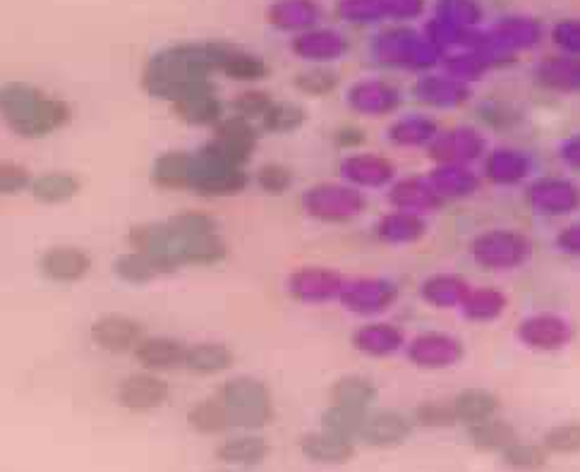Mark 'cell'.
<instances>
[{"mask_svg":"<svg viewBox=\"0 0 580 472\" xmlns=\"http://www.w3.org/2000/svg\"><path fill=\"white\" fill-rule=\"evenodd\" d=\"M230 43H176L156 53L142 75V87L154 99L178 104L204 91H216L212 75L222 72Z\"/></svg>","mask_w":580,"mask_h":472,"instance_id":"cell-1","label":"cell"},{"mask_svg":"<svg viewBox=\"0 0 580 472\" xmlns=\"http://www.w3.org/2000/svg\"><path fill=\"white\" fill-rule=\"evenodd\" d=\"M0 118L22 139H43L66 128L72 120V108L37 87L10 82L0 87Z\"/></svg>","mask_w":580,"mask_h":472,"instance_id":"cell-2","label":"cell"},{"mask_svg":"<svg viewBox=\"0 0 580 472\" xmlns=\"http://www.w3.org/2000/svg\"><path fill=\"white\" fill-rule=\"evenodd\" d=\"M218 399L226 405L233 430L259 432L274 417L272 391L257 376L235 374L224 382Z\"/></svg>","mask_w":580,"mask_h":472,"instance_id":"cell-3","label":"cell"},{"mask_svg":"<svg viewBox=\"0 0 580 472\" xmlns=\"http://www.w3.org/2000/svg\"><path fill=\"white\" fill-rule=\"evenodd\" d=\"M372 53L382 66L401 70H430L444 60V51L439 46L405 24L380 31L372 43Z\"/></svg>","mask_w":580,"mask_h":472,"instance_id":"cell-4","label":"cell"},{"mask_svg":"<svg viewBox=\"0 0 580 472\" xmlns=\"http://www.w3.org/2000/svg\"><path fill=\"white\" fill-rule=\"evenodd\" d=\"M303 209L320 224H351L365 214L367 199L348 183H320L303 193Z\"/></svg>","mask_w":580,"mask_h":472,"instance_id":"cell-5","label":"cell"},{"mask_svg":"<svg viewBox=\"0 0 580 472\" xmlns=\"http://www.w3.org/2000/svg\"><path fill=\"white\" fill-rule=\"evenodd\" d=\"M249 176L243 166L228 164L218 159L207 147H199L195 151L193 161V176H190V190L199 197L207 199H222V197H235L247 190Z\"/></svg>","mask_w":580,"mask_h":472,"instance_id":"cell-6","label":"cell"},{"mask_svg":"<svg viewBox=\"0 0 580 472\" xmlns=\"http://www.w3.org/2000/svg\"><path fill=\"white\" fill-rule=\"evenodd\" d=\"M470 255L482 266V269L490 272H507L515 269L530 259L532 245L523 233L515 230H488L480 233L478 238L470 243Z\"/></svg>","mask_w":580,"mask_h":472,"instance_id":"cell-7","label":"cell"},{"mask_svg":"<svg viewBox=\"0 0 580 472\" xmlns=\"http://www.w3.org/2000/svg\"><path fill=\"white\" fill-rule=\"evenodd\" d=\"M257 128L255 122H249L240 116H224L214 125V139L207 141V147L212 154H216L218 159H224L235 166H247L257 151Z\"/></svg>","mask_w":580,"mask_h":472,"instance_id":"cell-8","label":"cell"},{"mask_svg":"<svg viewBox=\"0 0 580 472\" xmlns=\"http://www.w3.org/2000/svg\"><path fill=\"white\" fill-rule=\"evenodd\" d=\"M346 278L341 272L328 269V266H301L286 278V291L297 303L305 305H324L338 301Z\"/></svg>","mask_w":580,"mask_h":472,"instance_id":"cell-9","label":"cell"},{"mask_svg":"<svg viewBox=\"0 0 580 472\" xmlns=\"http://www.w3.org/2000/svg\"><path fill=\"white\" fill-rule=\"evenodd\" d=\"M145 336H147L145 324L120 312L101 314V317L94 319L89 326L91 343L108 355L135 353V348L142 343Z\"/></svg>","mask_w":580,"mask_h":472,"instance_id":"cell-10","label":"cell"},{"mask_svg":"<svg viewBox=\"0 0 580 472\" xmlns=\"http://www.w3.org/2000/svg\"><path fill=\"white\" fill-rule=\"evenodd\" d=\"M399 297L396 283L386 278H355L346 281L338 303L348 312L357 314V317H377L384 314L389 307H394Z\"/></svg>","mask_w":580,"mask_h":472,"instance_id":"cell-11","label":"cell"},{"mask_svg":"<svg viewBox=\"0 0 580 472\" xmlns=\"http://www.w3.org/2000/svg\"><path fill=\"white\" fill-rule=\"evenodd\" d=\"M484 35H488V46L492 51L515 58V53L540 46L544 39V29L530 14H509V18H501L492 29L484 31Z\"/></svg>","mask_w":580,"mask_h":472,"instance_id":"cell-12","label":"cell"},{"mask_svg":"<svg viewBox=\"0 0 580 472\" xmlns=\"http://www.w3.org/2000/svg\"><path fill=\"white\" fill-rule=\"evenodd\" d=\"M91 266L94 262L89 252L77 245H53L43 249L37 262L39 274L58 286H72V283L85 281Z\"/></svg>","mask_w":580,"mask_h":472,"instance_id":"cell-13","label":"cell"},{"mask_svg":"<svg viewBox=\"0 0 580 472\" xmlns=\"http://www.w3.org/2000/svg\"><path fill=\"white\" fill-rule=\"evenodd\" d=\"M170 396V386L156 372H132L118 382L116 399L130 413H151L161 407Z\"/></svg>","mask_w":580,"mask_h":472,"instance_id":"cell-14","label":"cell"},{"mask_svg":"<svg viewBox=\"0 0 580 472\" xmlns=\"http://www.w3.org/2000/svg\"><path fill=\"white\" fill-rule=\"evenodd\" d=\"M465 348L459 338L442 332H427L405 343V357L420 370H446L459 365Z\"/></svg>","mask_w":580,"mask_h":472,"instance_id":"cell-15","label":"cell"},{"mask_svg":"<svg viewBox=\"0 0 580 472\" xmlns=\"http://www.w3.org/2000/svg\"><path fill=\"white\" fill-rule=\"evenodd\" d=\"M519 341L528 348L538 353H557L561 348H567L573 338V328L569 322H563L557 314L542 312L535 317H528L515 328Z\"/></svg>","mask_w":580,"mask_h":472,"instance_id":"cell-16","label":"cell"},{"mask_svg":"<svg viewBox=\"0 0 580 472\" xmlns=\"http://www.w3.org/2000/svg\"><path fill=\"white\" fill-rule=\"evenodd\" d=\"M528 204L542 216H569L580 207V190L561 178H540L528 185Z\"/></svg>","mask_w":580,"mask_h":472,"instance_id":"cell-17","label":"cell"},{"mask_svg":"<svg viewBox=\"0 0 580 472\" xmlns=\"http://www.w3.org/2000/svg\"><path fill=\"white\" fill-rule=\"evenodd\" d=\"M427 154L436 166H468L484 154V137L473 128H456L436 139L427 147Z\"/></svg>","mask_w":580,"mask_h":472,"instance_id":"cell-18","label":"cell"},{"mask_svg":"<svg viewBox=\"0 0 580 472\" xmlns=\"http://www.w3.org/2000/svg\"><path fill=\"white\" fill-rule=\"evenodd\" d=\"M341 178L357 190H367V187H386L396 183V168L382 154H351L348 159L341 161Z\"/></svg>","mask_w":580,"mask_h":472,"instance_id":"cell-19","label":"cell"},{"mask_svg":"<svg viewBox=\"0 0 580 472\" xmlns=\"http://www.w3.org/2000/svg\"><path fill=\"white\" fill-rule=\"evenodd\" d=\"M413 420L399 411H370L360 432V442L372 449L403 446L413 434Z\"/></svg>","mask_w":580,"mask_h":472,"instance_id":"cell-20","label":"cell"},{"mask_svg":"<svg viewBox=\"0 0 580 472\" xmlns=\"http://www.w3.org/2000/svg\"><path fill=\"white\" fill-rule=\"evenodd\" d=\"M348 106L360 116L384 118L401 106V91L382 80H360L348 89Z\"/></svg>","mask_w":580,"mask_h":472,"instance_id":"cell-21","label":"cell"},{"mask_svg":"<svg viewBox=\"0 0 580 472\" xmlns=\"http://www.w3.org/2000/svg\"><path fill=\"white\" fill-rule=\"evenodd\" d=\"M187 345L174 336H145L135 348V362L147 372H170L183 367Z\"/></svg>","mask_w":580,"mask_h":472,"instance_id":"cell-22","label":"cell"},{"mask_svg":"<svg viewBox=\"0 0 580 472\" xmlns=\"http://www.w3.org/2000/svg\"><path fill=\"white\" fill-rule=\"evenodd\" d=\"M293 53L315 66H326L348 53V39L334 29H307L293 41Z\"/></svg>","mask_w":580,"mask_h":472,"instance_id":"cell-23","label":"cell"},{"mask_svg":"<svg viewBox=\"0 0 580 472\" xmlns=\"http://www.w3.org/2000/svg\"><path fill=\"white\" fill-rule=\"evenodd\" d=\"M353 348L365 357H389L405 348V336L391 322H367L351 338Z\"/></svg>","mask_w":580,"mask_h":472,"instance_id":"cell-24","label":"cell"},{"mask_svg":"<svg viewBox=\"0 0 580 472\" xmlns=\"http://www.w3.org/2000/svg\"><path fill=\"white\" fill-rule=\"evenodd\" d=\"M301 451L309 463L326 465V468L346 465L355 459V444L348 442V439L336 436L326 430L307 432L301 439Z\"/></svg>","mask_w":580,"mask_h":472,"instance_id":"cell-25","label":"cell"},{"mask_svg":"<svg viewBox=\"0 0 580 472\" xmlns=\"http://www.w3.org/2000/svg\"><path fill=\"white\" fill-rule=\"evenodd\" d=\"M193 161L195 151H180L168 149L159 154L151 164V183L159 190H190V176H193Z\"/></svg>","mask_w":580,"mask_h":472,"instance_id":"cell-26","label":"cell"},{"mask_svg":"<svg viewBox=\"0 0 580 472\" xmlns=\"http://www.w3.org/2000/svg\"><path fill=\"white\" fill-rule=\"evenodd\" d=\"M415 99L432 108H456L468 104L470 85L444 75H425L415 85Z\"/></svg>","mask_w":580,"mask_h":472,"instance_id":"cell-27","label":"cell"},{"mask_svg":"<svg viewBox=\"0 0 580 472\" xmlns=\"http://www.w3.org/2000/svg\"><path fill=\"white\" fill-rule=\"evenodd\" d=\"M82 190V180L70 170H46L35 176L29 187V195L35 201L46 207H58V204L72 201Z\"/></svg>","mask_w":580,"mask_h":472,"instance_id":"cell-28","label":"cell"},{"mask_svg":"<svg viewBox=\"0 0 580 472\" xmlns=\"http://www.w3.org/2000/svg\"><path fill=\"white\" fill-rule=\"evenodd\" d=\"M389 201L394 204L396 209L413 212V214H420V216L425 212H434L444 204V199L436 195V190L430 185L427 178L396 180L389 190Z\"/></svg>","mask_w":580,"mask_h":472,"instance_id":"cell-29","label":"cell"},{"mask_svg":"<svg viewBox=\"0 0 580 472\" xmlns=\"http://www.w3.org/2000/svg\"><path fill=\"white\" fill-rule=\"evenodd\" d=\"M235 355L222 341H199L187 345L183 367L197 376H214L233 367Z\"/></svg>","mask_w":580,"mask_h":472,"instance_id":"cell-30","label":"cell"},{"mask_svg":"<svg viewBox=\"0 0 580 472\" xmlns=\"http://www.w3.org/2000/svg\"><path fill=\"white\" fill-rule=\"evenodd\" d=\"M266 455H269V442L257 432H243L238 436H230L216 449L218 463L233 468H255L264 463Z\"/></svg>","mask_w":580,"mask_h":472,"instance_id":"cell-31","label":"cell"},{"mask_svg":"<svg viewBox=\"0 0 580 472\" xmlns=\"http://www.w3.org/2000/svg\"><path fill=\"white\" fill-rule=\"evenodd\" d=\"M374 233H377V238L386 245H411L425 238L427 224L420 214L396 209L380 218L377 226H374Z\"/></svg>","mask_w":580,"mask_h":472,"instance_id":"cell-32","label":"cell"},{"mask_svg":"<svg viewBox=\"0 0 580 472\" xmlns=\"http://www.w3.org/2000/svg\"><path fill=\"white\" fill-rule=\"evenodd\" d=\"M170 108H174L176 118L190 128H214L224 118V101L218 99L216 91L197 94V97L170 104Z\"/></svg>","mask_w":580,"mask_h":472,"instance_id":"cell-33","label":"cell"},{"mask_svg":"<svg viewBox=\"0 0 580 472\" xmlns=\"http://www.w3.org/2000/svg\"><path fill=\"white\" fill-rule=\"evenodd\" d=\"M528 156L515 149H494L484 156V178L494 185H519L528 178Z\"/></svg>","mask_w":580,"mask_h":472,"instance_id":"cell-34","label":"cell"},{"mask_svg":"<svg viewBox=\"0 0 580 472\" xmlns=\"http://www.w3.org/2000/svg\"><path fill=\"white\" fill-rule=\"evenodd\" d=\"M451 405L459 424H465V427L488 422L499 413V399L488 389H465L451 401Z\"/></svg>","mask_w":580,"mask_h":472,"instance_id":"cell-35","label":"cell"},{"mask_svg":"<svg viewBox=\"0 0 580 472\" xmlns=\"http://www.w3.org/2000/svg\"><path fill=\"white\" fill-rule=\"evenodd\" d=\"M430 185L436 190V195L444 201L449 199H465L478 190L480 180L475 178V173L468 166H436L430 176Z\"/></svg>","mask_w":580,"mask_h":472,"instance_id":"cell-36","label":"cell"},{"mask_svg":"<svg viewBox=\"0 0 580 472\" xmlns=\"http://www.w3.org/2000/svg\"><path fill=\"white\" fill-rule=\"evenodd\" d=\"M439 128L436 120L427 116H405L399 118L396 122L389 125L386 137L391 139V145L403 147V149H415V147H430L436 139Z\"/></svg>","mask_w":580,"mask_h":472,"instance_id":"cell-37","label":"cell"},{"mask_svg":"<svg viewBox=\"0 0 580 472\" xmlns=\"http://www.w3.org/2000/svg\"><path fill=\"white\" fill-rule=\"evenodd\" d=\"M328 396H332L334 405L370 411L372 403L377 401V384L363 374H346V376H338V380L332 384Z\"/></svg>","mask_w":580,"mask_h":472,"instance_id":"cell-38","label":"cell"},{"mask_svg":"<svg viewBox=\"0 0 580 472\" xmlns=\"http://www.w3.org/2000/svg\"><path fill=\"white\" fill-rule=\"evenodd\" d=\"M468 283L456 274H434L420 286V297L432 307L449 309L463 305L468 295Z\"/></svg>","mask_w":580,"mask_h":472,"instance_id":"cell-39","label":"cell"},{"mask_svg":"<svg viewBox=\"0 0 580 472\" xmlns=\"http://www.w3.org/2000/svg\"><path fill=\"white\" fill-rule=\"evenodd\" d=\"M538 82L554 91H580V58L557 56L538 66Z\"/></svg>","mask_w":580,"mask_h":472,"instance_id":"cell-40","label":"cell"},{"mask_svg":"<svg viewBox=\"0 0 580 472\" xmlns=\"http://www.w3.org/2000/svg\"><path fill=\"white\" fill-rule=\"evenodd\" d=\"M465 436L470 444L484 453H501L513 442H519L513 424H509L504 420H497V417L473 424V427H465Z\"/></svg>","mask_w":580,"mask_h":472,"instance_id":"cell-41","label":"cell"},{"mask_svg":"<svg viewBox=\"0 0 580 472\" xmlns=\"http://www.w3.org/2000/svg\"><path fill=\"white\" fill-rule=\"evenodd\" d=\"M272 20L278 29L307 31L320 20V6L315 0H281L272 10Z\"/></svg>","mask_w":580,"mask_h":472,"instance_id":"cell-42","label":"cell"},{"mask_svg":"<svg viewBox=\"0 0 580 472\" xmlns=\"http://www.w3.org/2000/svg\"><path fill=\"white\" fill-rule=\"evenodd\" d=\"M114 274L122 281L130 283V286H147V283L164 276L161 266L156 264L145 252H128V255H120L114 262Z\"/></svg>","mask_w":580,"mask_h":472,"instance_id":"cell-43","label":"cell"},{"mask_svg":"<svg viewBox=\"0 0 580 472\" xmlns=\"http://www.w3.org/2000/svg\"><path fill=\"white\" fill-rule=\"evenodd\" d=\"M222 75H226L228 80H233V82L255 85V82H262L264 77L269 75V68H266V62L259 56L230 46L224 62H222Z\"/></svg>","mask_w":580,"mask_h":472,"instance_id":"cell-44","label":"cell"},{"mask_svg":"<svg viewBox=\"0 0 580 472\" xmlns=\"http://www.w3.org/2000/svg\"><path fill=\"white\" fill-rule=\"evenodd\" d=\"M187 424L197 434H222L230 427L226 405L222 399H204L187 411Z\"/></svg>","mask_w":580,"mask_h":472,"instance_id":"cell-45","label":"cell"},{"mask_svg":"<svg viewBox=\"0 0 580 472\" xmlns=\"http://www.w3.org/2000/svg\"><path fill=\"white\" fill-rule=\"evenodd\" d=\"M507 295L497 288H475L468 291L463 301V314L470 322H492L499 319L507 309Z\"/></svg>","mask_w":580,"mask_h":472,"instance_id":"cell-46","label":"cell"},{"mask_svg":"<svg viewBox=\"0 0 580 472\" xmlns=\"http://www.w3.org/2000/svg\"><path fill=\"white\" fill-rule=\"evenodd\" d=\"M367 413L370 411H357V407L332 403L322 415V430L348 439V442H355V439H360V432H363Z\"/></svg>","mask_w":580,"mask_h":472,"instance_id":"cell-47","label":"cell"},{"mask_svg":"<svg viewBox=\"0 0 580 472\" xmlns=\"http://www.w3.org/2000/svg\"><path fill=\"white\" fill-rule=\"evenodd\" d=\"M307 122V111L301 104L274 101V106L262 118V130L272 135H293Z\"/></svg>","mask_w":580,"mask_h":472,"instance_id":"cell-48","label":"cell"},{"mask_svg":"<svg viewBox=\"0 0 580 472\" xmlns=\"http://www.w3.org/2000/svg\"><path fill=\"white\" fill-rule=\"evenodd\" d=\"M504 468L513 472H538L544 470L550 463V451L542 444H525V442H513L509 449L499 453Z\"/></svg>","mask_w":580,"mask_h":472,"instance_id":"cell-49","label":"cell"},{"mask_svg":"<svg viewBox=\"0 0 580 472\" xmlns=\"http://www.w3.org/2000/svg\"><path fill=\"white\" fill-rule=\"evenodd\" d=\"M434 18L459 29L473 31L482 24V6L478 0H436Z\"/></svg>","mask_w":580,"mask_h":472,"instance_id":"cell-50","label":"cell"},{"mask_svg":"<svg viewBox=\"0 0 580 472\" xmlns=\"http://www.w3.org/2000/svg\"><path fill=\"white\" fill-rule=\"evenodd\" d=\"M338 82H341L338 72L326 66H312L293 77L295 89L303 91L305 97H315V99L334 94L338 89Z\"/></svg>","mask_w":580,"mask_h":472,"instance_id":"cell-51","label":"cell"},{"mask_svg":"<svg viewBox=\"0 0 580 472\" xmlns=\"http://www.w3.org/2000/svg\"><path fill=\"white\" fill-rule=\"evenodd\" d=\"M413 422L425 430H449L456 427L459 420L449 401H425L415 407Z\"/></svg>","mask_w":580,"mask_h":472,"instance_id":"cell-52","label":"cell"},{"mask_svg":"<svg viewBox=\"0 0 580 472\" xmlns=\"http://www.w3.org/2000/svg\"><path fill=\"white\" fill-rule=\"evenodd\" d=\"M233 114L240 116L249 122H262V118L266 116V111L274 106V99L269 91H264L259 87H249V89H243L238 97L233 99Z\"/></svg>","mask_w":580,"mask_h":472,"instance_id":"cell-53","label":"cell"},{"mask_svg":"<svg viewBox=\"0 0 580 472\" xmlns=\"http://www.w3.org/2000/svg\"><path fill=\"white\" fill-rule=\"evenodd\" d=\"M550 455H576L580 453V422L557 424V427L547 430L540 442Z\"/></svg>","mask_w":580,"mask_h":472,"instance_id":"cell-54","label":"cell"},{"mask_svg":"<svg viewBox=\"0 0 580 472\" xmlns=\"http://www.w3.org/2000/svg\"><path fill=\"white\" fill-rule=\"evenodd\" d=\"M255 180H257V187L264 195L281 197V195H286L291 190L295 176L286 164L272 161V164H264V166L257 168Z\"/></svg>","mask_w":580,"mask_h":472,"instance_id":"cell-55","label":"cell"},{"mask_svg":"<svg viewBox=\"0 0 580 472\" xmlns=\"http://www.w3.org/2000/svg\"><path fill=\"white\" fill-rule=\"evenodd\" d=\"M35 176L14 161H0V197H14L22 195L31 187Z\"/></svg>","mask_w":580,"mask_h":472,"instance_id":"cell-56","label":"cell"},{"mask_svg":"<svg viewBox=\"0 0 580 472\" xmlns=\"http://www.w3.org/2000/svg\"><path fill=\"white\" fill-rule=\"evenodd\" d=\"M338 14L353 24H374L384 20L380 0H343L338 6Z\"/></svg>","mask_w":580,"mask_h":472,"instance_id":"cell-57","label":"cell"},{"mask_svg":"<svg viewBox=\"0 0 580 472\" xmlns=\"http://www.w3.org/2000/svg\"><path fill=\"white\" fill-rule=\"evenodd\" d=\"M552 41L563 56L580 58V18L557 22L552 27Z\"/></svg>","mask_w":580,"mask_h":472,"instance_id":"cell-58","label":"cell"},{"mask_svg":"<svg viewBox=\"0 0 580 472\" xmlns=\"http://www.w3.org/2000/svg\"><path fill=\"white\" fill-rule=\"evenodd\" d=\"M380 6H382L384 20L399 22V24L417 20L427 8L425 0H380Z\"/></svg>","mask_w":580,"mask_h":472,"instance_id":"cell-59","label":"cell"},{"mask_svg":"<svg viewBox=\"0 0 580 472\" xmlns=\"http://www.w3.org/2000/svg\"><path fill=\"white\" fill-rule=\"evenodd\" d=\"M480 116H482V120L490 125V128H499V130H504V128H511V125H515V114L511 111L509 106H504V104H484L482 108H480Z\"/></svg>","mask_w":580,"mask_h":472,"instance_id":"cell-60","label":"cell"},{"mask_svg":"<svg viewBox=\"0 0 580 472\" xmlns=\"http://www.w3.org/2000/svg\"><path fill=\"white\" fill-rule=\"evenodd\" d=\"M336 141L338 149H357L363 147L367 137H365V130L357 128V125H341V128L334 132L332 137Z\"/></svg>","mask_w":580,"mask_h":472,"instance_id":"cell-61","label":"cell"},{"mask_svg":"<svg viewBox=\"0 0 580 472\" xmlns=\"http://www.w3.org/2000/svg\"><path fill=\"white\" fill-rule=\"evenodd\" d=\"M557 247L571 257H580V224H571L557 235Z\"/></svg>","mask_w":580,"mask_h":472,"instance_id":"cell-62","label":"cell"},{"mask_svg":"<svg viewBox=\"0 0 580 472\" xmlns=\"http://www.w3.org/2000/svg\"><path fill=\"white\" fill-rule=\"evenodd\" d=\"M559 154H561L563 164L571 166V168H576V170H580V135H576V137H571V139L563 141L561 149H559Z\"/></svg>","mask_w":580,"mask_h":472,"instance_id":"cell-63","label":"cell"},{"mask_svg":"<svg viewBox=\"0 0 580 472\" xmlns=\"http://www.w3.org/2000/svg\"><path fill=\"white\" fill-rule=\"evenodd\" d=\"M224 472H230V470H224Z\"/></svg>","mask_w":580,"mask_h":472,"instance_id":"cell-64","label":"cell"}]
</instances>
